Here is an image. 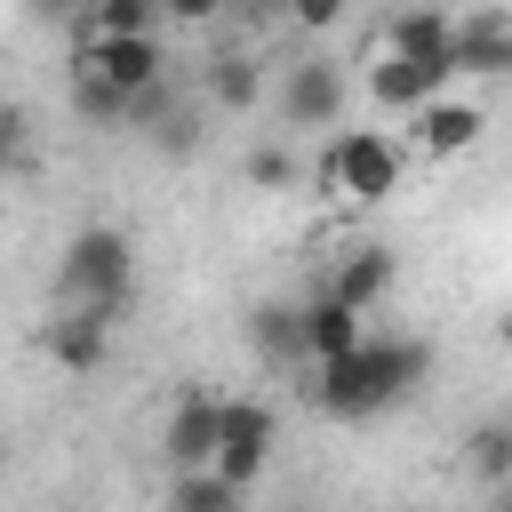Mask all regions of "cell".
Listing matches in <instances>:
<instances>
[{
    "instance_id": "cell-13",
    "label": "cell",
    "mask_w": 512,
    "mask_h": 512,
    "mask_svg": "<svg viewBox=\"0 0 512 512\" xmlns=\"http://www.w3.org/2000/svg\"><path fill=\"white\" fill-rule=\"evenodd\" d=\"M480 128H488V112H480L472 96H440L432 112H416V144H424L432 160H448V152H472V144H480Z\"/></svg>"
},
{
    "instance_id": "cell-3",
    "label": "cell",
    "mask_w": 512,
    "mask_h": 512,
    "mask_svg": "<svg viewBox=\"0 0 512 512\" xmlns=\"http://www.w3.org/2000/svg\"><path fill=\"white\" fill-rule=\"evenodd\" d=\"M312 176H320L328 192H344V200L376 208V200H392V192H400V144H392L384 128H344V136H328V144H320Z\"/></svg>"
},
{
    "instance_id": "cell-24",
    "label": "cell",
    "mask_w": 512,
    "mask_h": 512,
    "mask_svg": "<svg viewBox=\"0 0 512 512\" xmlns=\"http://www.w3.org/2000/svg\"><path fill=\"white\" fill-rule=\"evenodd\" d=\"M496 512H512V488H496Z\"/></svg>"
},
{
    "instance_id": "cell-17",
    "label": "cell",
    "mask_w": 512,
    "mask_h": 512,
    "mask_svg": "<svg viewBox=\"0 0 512 512\" xmlns=\"http://www.w3.org/2000/svg\"><path fill=\"white\" fill-rule=\"evenodd\" d=\"M168 512H248V488H232L224 472H176Z\"/></svg>"
},
{
    "instance_id": "cell-20",
    "label": "cell",
    "mask_w": 512,
    "mask_h": 512,
    "mask_svg": "<svg viewBox=\"0 0 512 512\" xmlns=\"http://www.w3.org/2000/svg\"><path fill=\"white\" fill-rule=\"evenodd\" d=\"M464 464L488 480V488H512V424H480L464 440Z\"/></svg>"
},
{
    "instance_id": "cell-16",
    "label": "cell",
    "mask_w": 512,
    "mask_h": 512,
    "mask_svg": "<svg viewBox=\"0 0 512 512\" xmlns=\"http://www.w3.org/2000/svg\"><path fill=\"white\" fill-rule=\"evenodd\" d=\"M248 344L264 360H304V304H256L248 312Z\"/></svg>"
},
{
    "instance_id": "cell-10",
    "label": "cell",
    "mask_w": 512,
    "mask_h": 512,
    "mask_svg": "<svg viewBox=\"0 0 512 512\" xmlns=\"http://www.w3.org/2000/svg\"><path fill=\"white\" fill-rule=\"evenodd\" d=\"M392 280H400V256H392V248H352V256H336V272H328L320 288H328L336 304H352V312L368 320V312H376V304L392 296Z\"/></svg>"
},
{
    "instance_id": "cell-18",
    "label": "cell",
    "mask_w": 512,
    "mask_h": 512,
    "mask_svg": "<svg viewBox=\"0 0 512 512\" xmlns=\"http://www.w3.org/2000/svg\"><path fill=\"white\" fill-rule=\"evenodd\" d=\"M152 0H104L88 8V48H112V40H152Z\"/></svg>"
},
{
    "instance_id": "cell-4",
    "label": "cell",
    "mask_w": 512,
    "mask_h": 512,
    "mask_svg": "<svg viewBox=\"0 0 512 512\" xmlns=\"http://www.w3.org/2000/svg\"><path fill=\"white\" fill-rule=\"evenodd\" d=\"M280 120L288 128H336L344 120V64H328V56H296L288 72H280Z\"/></svg>"
},
{
    "instance_id": "cell-15",
    "label": "cell",
    "mask_w": 512,
    "mask_h": 512,
    "mask_svg": "<svg viewBox=\"0 0 512 512\" xmlns=\"http://www.w3.org/2000/svg\"><path fill=\"white\" fill-rule=\"evenodd\" d=\"M208 104H216V112H256V104H264V64L240 56V48L208 56Z\"/></svg>"
},
{
    "instance_id": "cell-7",
    "label": "cell",
    "mask_w": 512,
    "mask_h": 512,
    "mask_svg": "<svg viewBox=\"0 0 512 512\" xmlns=\"http://www.w3.org/2000/svg\"><path fill=\"white\" fill-rule=\"evenodd\" d=\"M448 80H456V64H408V56H376L368 64V104L376 112H432L440 96H448Z\"/></svg>"
},
{
    "instance_id": "cell-11",
    "label": "cell",
    "mask_w": 512,
    "mask_h": 512,
    "mask_svg": "<svg viewBox=\"0 0 512 512\" xmlns=\"http://www.w3.org/2000/svg\"><path fill=\"white\" fill-rule=\"evenodd\" d=\"M360 344H368V320H360L352 304H336L328 288H320V296H304V360H312V368L352 360Z\"/></svg>"
},
{
    "instance_id": "cell-9",
    "label": "cell",
    "mask_w": 512,
    "mask_h": 512,
    "mask_svg": "<svg viewBox=\"0 0 512 512\" xmlns=\"http://www.w3.org/2000/svg\"><path fill=\"white\" fill-rule=\"evenodd\" d=\"M72 64L104 72V80H112L128 104H136L144 88H160V80H168V56H160V40H112V48H88V40H80V56H72Z\"/></svg>"
},
{
    "instance_id": "cell-2",
    "label": "cell",
    "mask_w": 512,
    "mask_h": 512,
    "mask_svg": "<svg viewBox=\"0 0 512 512\" xmlns=\"http://www.w3.org/2000/svg\"><path fill=\"white\" fill-rule=\"evenodd\" d=\"M56 296H64V312L120 320V312H128V296H136V256H128V232H112V224H80V232L64 240Z\"/></svg>"
},
{
    "instance_id": "cell-23",
    "label": "cell",
    "mask_w": 512,
    "mask_h": 512,
    "mask_svg": "<svg viewBox=\"0 0 512 512\" xmlns=\"http://www.w3.org/2000/svg\"><path fill=\"white\" fill-rule=\"evenodd\" d=\"M496 336H504V352H512V312H504V320H496Z\"/></svg>"
},
{
    "instance_id": "cell-21",
    "label": "cell",
    "mask_w": 512,
    "mask_h": 512,
    "mask_svg": "<svg viewBox=\"0 0 512 512\" xmlns=\"http://www.w3.org/2000/svg\"><path fill=\"white\" fill-rule=\"evenodd\" d=\"M248 184H256V192H288V184H296V152H288L280 136L248 144Z\"/></svg>"
},
{
    "instance_id": "cell-6",
    "label": "cell",
    "mask_w": 512,
    "mask_h": 512,
    "mask_svg": "<svg viewBox=\"0 0 512 512\" xmlns=\"http://www.w3.org/2000/svg\"><path fill=\"white\" fill-rule=\"evenodd\" d=\"M272 440H280V416L264 400H224V448H216V472L232 488H256V472L272 464Z\"/></svg>"
},
{
    "instance_id": "cell-19",
    "label": "cell",
    "mask_w": 512,
    "mask_h": 512,
    "mask_svg": "<svg viewBox=\"0 0 512 512\" xmlns=\"http://www.w3.org/2000/svg\"><path fill=\"white\" fill-rule=\"evenodd\" d=\"M72 112L96 120V128H128V96L104 72H88V64H72Z\"/></svg>"
},
{
    "instance_id": "cell-8",
    "label": "cell",
    "mask_w": 512,
    "mask_h": 512,
    "mask_svg": "<svg viewBox=\"0 0 512 512\" xmlns=\"http://www.w3.org/2000/svg\"><path fill=\"white\" fill-rule=\"evenodd\" d=\"M376 56H408V64H456V16H440V8H400V16H384ZM456 72H464V64H456Z\"/></svg>"
},
{
    "instance_id": "cell-22",
    "label": "cell",
    "mask_w": 512,
    "mask_h": 512,
    "mask_svg": "<svg viewBox=\"0 0 512 512\" xmlns=\"http://www.w3.org/2000/svg\"><path fill=\"white\" fill-rule=\"evenodd\" d=\"M336 16H344V8H336V0H296V24H304V32H328V24H336Z\"/></svg>"
},
{
    "instance_id": "cell-1",
    "label": "cell",
    "mask_w": 512,
    "mask_h": 512,
    "mask_svg": "<svg viewBox=\"0 0 512 512\" xmlns=\"http://www.w3.org/2000/svg\"><path fill=\"white\" fill-rule=\"evenodd\" d=\"M424 368H432V352H424L416 336H368L352 360L312 368V408L336 416V424H368V416L400 408V400L424 384Z\"/></svg>"
},
{
    "instance_id": "cell-5",
    "label": "cell",
    "mask_w": 512,
    "mask_h": 512,
    "mask_svg": "<svg viewBox=\"0 0 512 512\" xmlns=\"http://www.w3.org/2000/svg\"><path fill=\"white\" fill-rule=\"evenodd\" d=\"M216 448H224V400L216 392H184L168 408V432H160L168 472H216Z\"/></svg>"
},
{
    "instance_id": "cell-12",
    "label": "cell",
    "mask_w": 512,
    "mask_h": 512,
    "mask_svg": "<svg viewBox=\"0 0 512 512\" xmlns=\"http://www.w3.org/2000/svg\"><path fill=\"white\" fill-rule=\"evenodd\" d=\"M456 64L464 72H512V8L456 16Z\"/></svg>"
},
{
    "instance_id": "cell-14",
    "label": "cell",
    "mask_w": 512,
    "mask_h": 512,
    "mask_svg": "<svg viewBox=\"0 0 512 512\" xmlns=\"http://www.w3.org/2000/svg\"><path fill=\"white\" fill-rule=\"evenodd\" d=\"M104 344H112V320H96V312H56V320H48V352H56L72 376L104 368Z\"/></svg>"
}]
</instances>
